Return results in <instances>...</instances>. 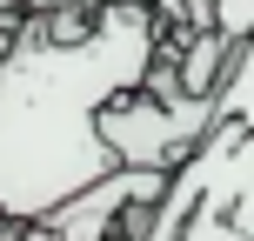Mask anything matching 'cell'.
Instances as JSON below:
<instances>
[{"instance_id":"4","label":"cell","mask_w":254,"mask_h":241,"mask_svg":"<svg viewBox=\"0 0 254 241\" xmlns=\"http://www.w3.org/2000/svg\"><path fill=\"white\" fill-rule=\"evenodd\" d=\"M214 101H221V114H234V121H248V127H254V34L234 47L228 74L214 80Z\"/></svg>"},{"instance_id":"2","label":"cell","mask_w":254,"mask_h":241,"mask_svg":"<svg viewBox=\"0 0 254 241\" xmlns=\"http://www.w3.org/2000/svg\"><path fill=\"white\" fill-rule=\"evenodd\" d=\"M147 87V80H140ZM140 87H127L114 94V101L101 107V134H107V148L121 154V167H181L194 154V141L207 134V127L221 121V101L214 94H194V87H181V94H140Z\"/></svg>"},{"instance_id":"1","label":"cell","mask_w":254,"mask_h":241,"mask_svg":"<svg viewBox=\"0 0 254 241\" xmlns=\"http://www.w3.org/2000/svg\"><path fill=\"white\" fill-rule=\"evenodd\" d=\"M154 47L161 20L121 0L87 34L27 27L0 54V221H47L67 194L121 167L101 107L154 74Z\"/></svg>"},{"instance_id":"5","label":"cell","mask_w":254,"mask_h":241,"mask_svg":"<svg viewBox=\"0 0 254 241\" xmlns=\"http://www.w3.org/2000/svg\"><path fill=\"white\" fill-rule=\"evenodd\" d=\"M214 34L228 40V47H241L254 34V0H214Z\"/></svg>"},{"instance_id":"6","label":"cell","mask_w":254,"mask_h":241,"mask_svg":"<svg viewBox=\"0 0 254 241\" xmlns=\"http://www.w3.org/2000/svg\"><path fill=\"white\" fill-rule=\"evenodd\" d=\"M207 7H214V0H207Z\"/></svg>"},{"instance_id":"3","label":"cell","mask_w":254,"mask_h":241,"mask_svg":"<svg viewBox=\"0 0 254 241\" xmlns=\"http://www.w3.org/2000/svg\"><path fill=\"white\" fill-rule=\"evenodd\" d=\"M161 188H167L161 167H114V174L87 181L80 194H67V201L47 215V228H54V241H114V228L134 215V208L161 201Z\"/></svg>"}]
</instances>
